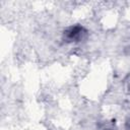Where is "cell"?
<instances>
[{
	"instance_id": "1",
	"label": "cell",
	"mask_w": 130,
	"mask_h": 130,
	"mask_svg": "<svg viewBox=\"0 0 130 130\" xmlns=\"http://www.w3.org/2000/svg\"><path fill=\"white\" fill-rule=\"evenodd\" d=\"M82 31V28L81 27H78V26H75V27H71L68 31H67V34L66 35H68L69 36V39H70V41H72V40H78L79 39V37L81 36V32Z\"/></svg>"
}]
</instances>
